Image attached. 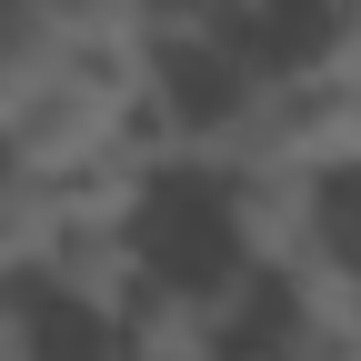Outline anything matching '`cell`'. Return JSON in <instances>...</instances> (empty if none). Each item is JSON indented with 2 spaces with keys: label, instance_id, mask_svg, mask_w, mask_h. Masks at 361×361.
I'll return each instance as SVG.
<instances>
[{
  "label": "cell",
  "instance_id": "cell-1",
  "mask_svg": "<svg viewBox=\"0 0 361 361\" xmlns=\"http://www.w3.org/2000/svg\"><path fill=\"white\" fill-rule=\"evenodd\" d=\"M61 71H71V40L51 20V0H0V130H11Z\"/></svg>",
  "mask_w": 361,
  "mask_h": 361
}]
</instances>
